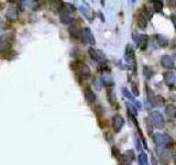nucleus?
Instances as JSON below:
<instances>
[{
    "label": "nucleus",
    "mask_w": 176,
    "mask_h": 165,
    "mask_svg": "<svg viewBox=\"0 0 176 165\" xmlns=\"http://www.w3.org/2000/svg\"><path fill=\"white\" fill-rule=\"evenodd\" d=\"M100 16V18H101V20H102V22H105V18H104V16H102V13L101 12H99V13H98Z\"/></svg>",
    "instance_id": "44"
},
{
    "label": "nucleus",
    "mask_w": 176,
    "mask_h": 165,
    "mask_svg": "<svg viewBox=\"0 0 176 165\" xmlns=\"http://www.w3.org/2000/svg\"><path fill=\"white\" fill-rule=\"evenodd\" d=\"M126 107H127V109H128V112L131 114V116H134V117L138 116V108H137L133 104L126 103Z\"/></svg>",
    "instance_id": "19"
},
{
    "label": "nucleus",
    "mask_w": 176,
    "mask_h": 165,
    "mask_svg": "<svg viewBox=\"0 0 176 165\" xmlns=\"http://www.w3.org/2000/svg\"><path fill=\"white\" fill-rule=\"evenodd\" d=\"M174 160H175V163H176V154H175V156H174Z\"/></svg>",
    "instance_id": "45"
},
{
    "label": "nucleus",
    "mask_w": 176,
    "mask_h": 165,
    "mask_svg": "<svg viewBox=\"0 0 176 165\" xmlns=\"http://www.w3.org/2000/svg\"><path fill=\"white\" fill-rule=\"evenodd\" d=\"M151 118H152V122H153V125H155L158 129H163V128H164L165 121H164L163 116L161 114V112L153 111L151 114Z\"/></svg>",
    "instance_id": "3"
},
{
    "label": "nucleus",
    "mask_w": 176,
    "mask_h": 165,
    "mask_svg": "<svg viewBox=\"0 0 176 165\" xmlns=\"http://www.w3.org/2000/svg\"><path fill=\"white\" fill-rule=\"evenodd\" d=\"M95 112H96V114H97L98 117L104 116V114H105V108L102 107L101 105H97L95 107Z\"/></svg>",
    "instance_id": "30"
},
{
    "label": "nucleus",
    "mask_w": 176,
    "mask_h": 165,
    "mask_svg": "<svg viewBox=\"0 0 176 165\" xmlns=\"http://www.w3.org/2000/svg\"><path fill=\"white\" fill-rule=\"evenodd\" d=\"M160 62H161V65H162L164 68H167V69H172L174 67V65H175L174 60L169 55H162L161 56Z\"/></svg>",
    "instance_id": "7"
},
{
    "label": "nucleus",
    "mask_w": 176,
    "mask_h": 165,
    "mask_svg": "<svg viewBox=\"0 0 176 165\" xmlns=\"http://www.w3.org/2000/svg\"><path fill=\"white\" fill-rule=\"evenodd\" d=\"M152 165H158V164H156V161H155V158H154L153 156H152Z\"/></svg>",
    "instance_id": "43"
},
{
    "label": "nucleus",
    "mask_w": 176,
    "mask_h": 165,
    "mask_svg": "<svg viewBox=\"0 0 176 165\" xmlns=\"http://www.w3.org/2000/svg\"><path fill=\"white\" fill-rule=\"evenodd\" d=\"M167 6L169 8H175L176 7V0H166Z\"/></svg>",
    "instance_id": "37"
},
{
    "label": "nucleus",
    "mask_w": 176,
    "mask_h": 165,
    "mask_svg": "<svg viewBox=\"0 0 176 165\" xmlns=\"http://www.w3.org/2000/svg\"><path fill=\"white\" fill-rule=\"evenodd\" d=\"M62 11H63V13H72V12L75 11V7L73 5H70V3H63V5H62Z\"/></svg>",
    "instance_id": "18"
},
{
    "label": "nucleus",
    "mask_w": 176,
    "mask_h": 165,
    "mask_svg": "<svg viewBox=\"0 0 176 165\" xmlns=\"http://www.w3.org/2000/svg\"><path fill=\"white\" fill-rule=\"evenodd\" d=\"M132 93H133L134 96H139V95H140V92H139V88H138V86H137V84H133V85H132Z\"/></svg>",
    "instance_id": "35"
},
{
    "label": "nucleus",
    "mask_w": 176,
    "mask_h": 165,
    "mask_svg": "<svg viewBox=\"0 0 176 165\" xmlns=\"http://www.w3.org/2000/svg\"><path fill=\"white\" fill-rule=\"evenodd\" d=\"M21 6L27 9H34L38 6L35 0H21Z\"/></svg>",
    "instance_id": "16"
},
{
    "label": "nucleus",
    "mask_w": 176,
    "mask_h": 165,
    "mask_svg": "<svg viewBox=\"0 0 176 165\" xmlns=\"http://www.w3.org/2000/svg\"><path fill=\"white\" fill-rule=\"evenodd\" d=\"M61 21L64 24H72L73 23V19L70 14L67 13H62L61 14Z\"/></svg>",
    "instance_id": "24"
},
{
    "label": "nucleus",
    "mask_w": 176,
    "mask_h": 165,
    "mask_svg": "<svg viewBox=\"0 0 176 165\" xmlns=\"http://www.w3.org/2000/svg\"><path fill=\"white\" fill-rule=\"evenodd\" d=\"M79 10H80L81 13H83L84 16H85V18H86V19H88V20H89V21L93 20V14H91V12L88 11V10L86 9L85 7H83V6H81V7L79 8Z\"/></svg>",
    "instance_id": "27"
},
{
    "label": "nucleus",
    "mask_w": 176,
    "mask_h": 165,
    "mask_svg": "<svg viewBox=\"0 0 176 165\" xmlns=\"http://www.w3.org/2000/svg\"><path fill=\"white\" fill-rule=\"evenodd\" d=\"M171 20H172V22H173L174 27H175V29H176V16H175V14H172V16H171Z\"/></svg>",
    "instance_id": "41"
},
{
    "label": "nucleus",
    "mask_w": 176,
    "mask_h": 165,
    "mask_svg": "<svg viewBox=\"0 0 176 165\" xmlns=\"http://www.w3.org/2000/svg\"><path fill=\"white\" fill-rule=\"evenodd\" d=\"M132 1H133V3H134V1H136V0H132Z\"/></svg>",
    "instance_id": "46"
},
{
    "label": "nucleus",
    "mask_w": 176,
    "mask_h": 165,
    "mask_svg": "<svg viewBox=\"0 0 176 165\" xmlns=\"http://www.w3.org/2000/svg\"><path fill=\"white\" fill-rule=\"evenodd\" d=\"M78 69H79V74H80L84 78H87V77H89V76L91 75V68H89V66H88V65H86L85 63H80V64H79V66H78Z\"/></svg>",
    "instance_id": "9"
},
{
    "label": "nucleus",
    "mask_w": 176,
    "mask_h": 165,
    "mask_svg": "<svg viewBox=\"0 0 176 165\" xmlns=\"http://www.w3.org/2000/svg\"><path fill=\"white\" fill-rule=\"evenodd\" d=\"M112 155L115 156V157H120V154H119V150L117 149L116 146H112Z\"/></svg>",
    "instance_id": "39"
},
{
    "label": "nucleus",
    "mask_w": 176,
    "mask_h": 165,
    "mask_svg": "<svg viewBox=\"0 0 176 165\" xmlns=\"http://www.w3.org/2000/svg\"><path fill=\"white\" fill-rule=\"evenodd\" d=\"M120 161L123 165H130L133 161V152L132 151H127L124 154L120 156Z\"/></svg>",
    "instance_id": "8"
},
{
    "label": "nucleus",
    "mask_w": 176,
    "mask_h": 165,
    "mask_svg": "<svg viewBox=\"0 0 176 165\" xmlns=\"http://www.w3.org/2000/svg\"><path fill=\"white\" fill-rule=\"evenodd\" d=\"M84 94H85L86 100H87L89 104H94L96 101V95L94 94V92L89 87L86 88L85 92H84Z\"/></svg>",
    "instance_id": "12"
},
{
    "label": "nucleus",
    "mask_w": 176,
    "mask_h": 165,
    "mask_svg": "<svg viewBox=\"0 0 176 165\" xmlns=\"http://www.w3.org/2000/svg\"><path fill=\"white\" fill-rule=\"evenodd\" d=\"M121 92H122V94H123V96H124V97H127V98L130 99L131 101H134V103H136V100H134V97L130 94V92H129V90L127 89V88H124V87H123V88H122V89H121Z\"/></svg>",
    "instance_id": "31"
},
{
    "label": "nucleus",
    "mask_w": 176,
    "mask_h": 165,
    "mask_svg": "<svg viewBox=\"0 0 176 165\" xmlns=\"http://www.w3.org/2000/svg\"><path fill=\"white\" fill-rule=\"evenodd\" d=\"M156 153H158V155L160 156V158H161V161H162V162L167 163V161L169 160L168 152H167L164 147L158 146V147H156Z\"/></svg>",
    "instance_id": "10"
},
{
    "label": "nucleus",
    "mask_w": 176,
    "mask_h": 165,
    "mask_svg": "<svg viewBox=\"0 0 176 165\" xmlns=\"http://www.w3.org/2000/svg\"><path fill=\"white\" fill-rule=\"evenodd\" d=\"M147 46H148V35H141V42H140V49L142 50V51H144V50H147Z\"/></svg>",
    "instance_id": "28"
},
{
    "label": "nucleus",
    "mask_w": 176,
    "mask_h": 165,
    "mask_svg": "<svg viewBox=\"0 0 176 165\" xmlns=\"http://www.w3.org/2000/svg\"><path fill=\"white\" fill-rule=\"evenodd\" d=\"M151 125H152V121H150L149 119H147V129H148V132H149L150 136H152V131H153Z\"/></svg>",
    "instance_id": "34"
},
{
    "label": "nucleus",
    "mask_w": 176,
    "mask_h": 165,
    "mask_svg": "<svg viewBox=\"0 0 176 165\" xmlns=\"http://www.w3.org/2000/svg\"><path fill=\"white\" fill-rule=\"evenodd\" d=\"M139 165H149L148 155L144 152H140V154H139Z\"/></svg>",
    "instance_id": "22"
},
{
    "label": "nucleus",
    "mask_w": 176,
    "mask_h": 165,
    "mask_svg": "<svg viewBox=\"0 0 176 165\" xmlns=\"http://www.w3.org/2000/svg\"><path fill=\"white\" fill-rule=\"evenodd\" d=\"M144 12H145V14L148 16V19H151L152 16H153V12H152L151 10L149 9V7H147V6L144 7Z\"/></svg>",
    "instance_id": "36"
},
{
    "label": "nucleus",
    "mask_w": 176,
    "mask_h": 165,
    "mask_svg": "<svg viewBox=\"0 0 176 165\" xmlns=\"http://www.w3.org/2000/svg\"><path fill=\"white\" fill-rule=\"evenodd\" d=\"M149 100H150V103H151V105L153 106V107H156V106H160V105L162 106L163 104L165 103L164 98L161 97V96H153L151 99H149Z\"/></svg>",
    "instance_id": "17"
},
{
    "label": "nucleus",
    "mask_w": 176,
    "mask_h": 165,
    "mask_svg": "<svg viewBox=\"0 0 176 165\" xmlns=\"http://www.w3.org/2000/svg\"><path fill=\"white\" fill-rule=\"evenodd\" d=\"M88 54H89V56L91 57V60L97 61V50L93 49V47H89V49H88Z\"/></svg>",
    "instance_id": "32"
},
{
    "label": "nucleus",
    "mask_w": 176,
    "mask_h": 165,
    "mask_svg": "<svg viewBox=\"0 0 176 165\" xmlns=\"http://www.w3.org/2000/svg\"><path fill=\"white\" fill-rule=\"evenodd\" d=\"M5 24H3V22H1V21H0V34L1 33H3V31H5Z\"/></svg>",
    "instance_id": "42"
},
{
    "label": "nucleus",
    "mask_w": 176,
    "mask_h": 165,
    "mask_svg": "<svg viewBox=\"0 0 176 165\" xmlns=\"http://www.w3.org/2000/svg\"><path fill=\"white\" fill-rule=\"evenodd\" d=\"M50 1L52 3V5H54V6H60V7H62V5H63L62 0H50Z\"/></svg>",
    "instance_id": "40"
},
{
    "label": "nucleus",
    "mask_w": 176,
    "mask_h": 165,
    "mask_svg": "<svg viewBox=\"0 0 176 165\" xmlns=\"http://www.w3.org/2000/svg\"><path fill=\"white\" fill-rule=\"evenodd\" d=\"M136 60V54H134V50L132 47V45L128 44L126 46V52H124V61L129 64L133 63Z\"/></svg>",
    "instance_id": "4"
},
{
    "label": "nucleus",
    "mask_w": 176,
    "mask_h": 165,
    "mask_svg": "<svg viewBox=\"0 0 176 165\" xmlns=\"http://www.w3.org/2000/svg\"><path fill=\"white\" fill-rule=\"evenodd\" d=\"M137 24H138L139 29L145 30L147 29V18L143 14H139L137 17Z\"/></svg>",
    "instance_id": "14"
},
{
    "label": "nucleus",
    "mask_w": 176,
    "mask_h": 165,
    "mask_svg": "<svg viewBox=\"0 0 176 165\" xmlns=\"http://www.w3.org/2000/svg\"><path fill=\"white\" fill-rule=\"evenodd\" d=\"M153 141L158 146H164V145H169L171 143H173L171 136H166L163 133H155L153 136Z\"/></svg>",
    "instance_id": "1"
},
{
    "label": "nucleus",
    "mask_w": 176,
    "mask_h": 165,
    "mask_svg": "<svg viewBox=\"0 0 176 165\" xmlns=\"http://www.w3.org/2000/svg\"><path fill=\"white\" fill-rule=\"evenodd\" d=\"M153 74H154V72H153V69H152V67H150V66L143 67V75H144L148 79L151 78L152 76H153Z\"/></svg>",
    "instance_id": "26"
},
{
    "label": "nucleus",
    "mask_w": 176,
    "mask_h": 165,
    "mask_svg": "<svg viewBox=\"0 0 176 165\" xmlns=\"http://www.w3.org/2000/svg\"><path fill=\"white\" fill-rule=\"evenodd\" d=\"M107 98H108V101L110 103L111 106H116L117 105V96L115 94V90L112 88H109L107 90Z\"/></svg>",
    "instance_id": "13"
},
{
    "label": "nucleus",
    "mask_w": 176,
    "mask_h": 165,
    "mask_svg": "<svg viewBox=\"0 0 176 165\" xmlns=\"http://www.w3.org/2000/svg\"><path fill=\"white\" fill-rule=\"evenodd\" d=\"M70 33L74 39H80L81 36V31L77 27H75V25H72L70 28Z\"/></svg>",
    "instance_id": "20"
},
{
    "label": "nucleus",
    "mask_w": 176,
    "mask_h": 165,
    "mask_svg": "<svg viewBox=\"0 0 176 165\" xmlns=\"http://www.w3.org/2000/svg\"><path fill=\"white\" fill-rule=\"evenodd\" d=\"M153 8L155 12H162V10H163L162 0H153Z\"/></svg>",
    "instance_id": "23"
},
{
    "label": "nucleus",
    "mask_w": 176,
    "mask_h": 165,
    "mask_svg": "<svg viewBox=\"0 0 176 165\" xmlns=\"http://www.w3.org/2000/svg\"><path fill=\"white\" fill-rule=\"evenodd\" d=\"M165 114L168 118L175 119L176 118V107L174 105H168L165 108Z\"/></svg>",
    "instance_id": "15"
},
{
    "label": "nucleus",
    "mask_w": 176,
    "mask_h": 165,
    "mask_svg": "<svg viewBox=\"0 0 176 165\" xmlns=\"http://www.w3.org/2000/svg\"><path fill=\"white\" fill-rule=\"evenodd\" d=\"M132 38H133V41L136 42L137 46H140V42H141V35H139L137 32H134L133 34H132Z\"/></svg>",
    "instance_id": "33"
},
{
    "label": "nucleus",
    "mask_w": 176,
    "mask_h": 165,
    "mask_svg": "<svg viewBox=\"0 0 176 165\" xmlns=\"http://www.w3.org/2000/svg\"><path fill=\"white\" fill-rule=\"evenodd\" d=\"M80 39H81V41H83L84 44L94 45L96 43V40H95V38H94V34L89 28H84V29L81 30Z\"/></svg>",
    "instance_id": "2"
},
{
    "label": "nucleus",
    "mask_w": 176,
    "mask_h": 165,
    "mask_svg": "<svg viewBox=\"0 0 176 165\" xmlns=\"http://www.w3.org/2000/svg\"><path fill=\"white\" fill-rule=\"evenodd\" d=\"M18 8L17 7H11L9 8V9L7 10V12H6V17H7L8 20L10 21H14L17 18H18Z\"/></svg>",
    "instance_id": "11"
},
{
    "label": "nucleus",
    "mask_w": 176,
    "mask_h": 165,
    "mask_svg": "<svg viewBox=\"0 0 176 165\" xmlns=\"http://www.w3.org/2000/svg\"><path fill=\"white\" fill-rule=\"evenodd\" d=\"M156 39H158V45H160L161 47H166L167 45H168V39L167 38H165V36H163V35H158L156 36Z\"/></svg>",
    "instance_id": "21"
},
{
    "label": "nucleus",
    "mask_w": 176,
    "mask_h": 165,
    "mask_svg": "<svg viewBox=\"0 0 176 165\" xmlns=\"http://www.w3.org/2000/svg\"><path fill=\"white\" fill-rule=\"evenodd\" d=\"M102 82H104L105 85H106L107 87H109V88H112L113 86H115V82H113L112 78L109 77V76H106V77L102 78Z\"/></svg>",
    "instance_id": "25"
},
{
    "label": "nucleus",
    "mask_w": 176,
    "mask_h": 165,
    "mask_svg": "<svg viewBox=\"0 0 176 165\" xmlns=\"http://www.w3.org/2000/svg\"><path fill=\"white\" fill-rule=\"evenodd\" d=\"M124 125V119L120 114H115L112 118V128L115 132H119Z\"/></svg>",
    "instance_id": "5"
},
{
    "label": "nucleus",
    "mask_w": 176,
    "mask_h": 165,
    "mask_svg": "<svg viewBox=\"0 0 176 165\" xmlns=\"http://www.w3.org/2000/svg\"><path fill=\"white\" fill-rule=\"evenodd\" d=\"M97 62H99V64L101 63H106V55L101 50H98L97 51Z\"/></svg>",
    "instance_id": "29"
},
{
    "label": "nucleus",
    "mask_w": 176,
    "mask_h": 165,
    "mask_svg": "<svg viewBox=\"0 0 176 165\" xmlns=\"http://www.w3.org/2000/svg\"><path fill=\"white\" fill-rule=\"evenodd\" d=\"M94 86H95V88L97 90H100L101 89V82H100V80H95V82H94Z\"/></svg>",
    "instance_id": "38"
},
{
    "label": "nucleus",
    "mask_w": 176,
    "mask_h": 165,
    "mask_svg": "<svg viewBox=\"0 0 176 165\" xmlns=\"http://www.w3.org/2000/svg\"><path fill=\"white\" fill-rule=\"evenodd\" d=\"M163 78H164V82L166 84L167 86H168V87L174 86V84H175V82H176L175 74H174L173 72H171V71L165 72V73L163 74Z\"/></svg>",
    "instance_id": "6"
}]
</instances>
